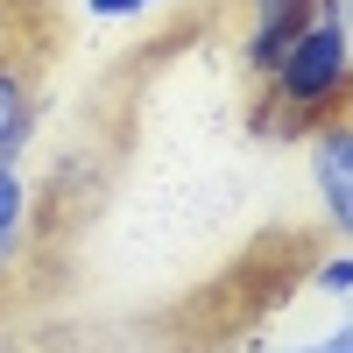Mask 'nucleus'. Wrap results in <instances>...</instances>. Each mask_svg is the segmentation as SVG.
Masks as SVG:
<instances>
[{
    "instance_id": "nucleus-1",
    "label": "nucleus",
    "mask_w": 353,
    "mask_h": 353,
    "mask_svg": "<svg viewBox=\"0 0 353 353\" xmlns=\"http://www.w3.org/2000/svg\"><path fill=\"white\" fill-rule=\"evenodd\" d=\"M353 8L346 0H318V14L297 43L283 50V64L269 71V113H261V128L269 134H297V128H318L332 121L339 99L353 92Z\"/></svg>"
},
{
    "instance_id": "nucleus-2",
    "label": "nucleus",
    "mask_w": 353,
    "mask_h": 353,
    "mask_svg": "<svg viewBox=\"0 0 353 353\" xmlns=\"http://www.w3.org/2000/svg\"><path fill=\"white\" fill-rule=\"evenodd\" d=\"M304 156H311V191L325 205V226L353 233V121H318L304 134Z\"/></svg>"
},
{
    "instance_id": "nucleus-3",
    "label": "nucleus",
    "mask_w": 353,
    "mask_h": 353,
    "mask_svg": "<svg viewBox=\"0 0 353 353\" xmlns=\"http://www.w3.org/2000/svg\"><path fill=\"white\" fill-rule=\"evenodd\" d=\"M311 14H318V0H248V36H241L248 71L269 78V71L283 64V50L311 28Z\"/></svg>"
},
{
    "instance_id": "nucleus-4",
    "label": "nucleus",
    "mask_w": 353,
    "mask_h": 353,
    "mask_svg": "<svg viewBox=\"0 0 353 353\" xmlns=\"http://www.w3.org/2000/svg\"><path fill=\"white\" fill-rule=\"evenodd\" d=\"M36 134V78L14 57H0V163H14Z\"/></svg>"
},
{
    "instance_id": "nucleus-5",
    "label": "nucleus",
    "mask_w": 353,
    "mask_h": 353,
    "mask_svg": "<svg viewBox=\"0 0 353 353\" xmlns=\"http://www.w3.org/2000/svg\"><path fill=\"white\" fill-rule=\"evenodd\" d=\"M28 233V184L14 163H0V254H14Z\"/></svg>"
},
{
    "instance_id": "nucleus-6",
    "label": "nucleus",
    "mask_w": 353,
    "mask_h": 353,
    "mask_svg": "<svg viewBox=\"0 0 353 353\" xmlns=\"http://www.w3.org/2000/svg\"><path fill=\"white\" fill-rule=\"evenodd\" d=\"M311 283H318V297H353V254H325L311 269Z\"/></svg>"
},
{
    "instance_id": "nucleus-7",
    "label": "nucleus",
    "mask_w": 353,
    "mask_h": 353,
    "mask_svg": "<svg viewBox=\"0 0 353 353\" xmlns=\"http://www.w3.org/2000/svg\"><path fill=\"white\" fill-rule=\"evenodd\" d=\"M156 0H85V14L92 21H128V14H149Z\"/></svg>"
},
{
    "instance_id": "nucleus-8",
    "label": "nucleus",
    "mask_w": 353,
    "mask_h": 353,
    "mask_svg": "<svg viewBox=\"0 0 353 353\" xmlns=\"http://www.w3.org/2000/svg\"><path fill=\"white\" fill-rule=\"evenodd\" d=\"M290 353H353V325H332V332H318L311 346H290Z\"/></svg>"
},
{
    "instance_id": "nucleus-9",
    "label": "nucleus",
    "mask_w": 353,
    "mask_h": 353,
    "mask_svg": "<svg viewBox=\"0 0 353 353\" xmlns=\"http://www.w3.org/2000/svg\"><path fill=\"white\" fill-rule=\"evenodd\" d=\"M0 276H8V254H0Z\"/></svg>"
}]
</instances>
